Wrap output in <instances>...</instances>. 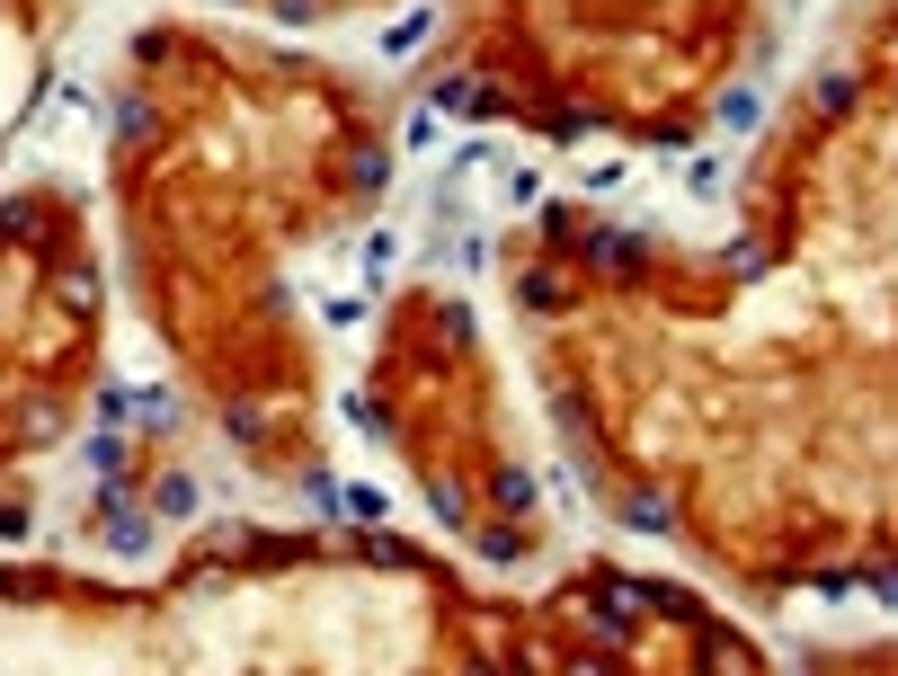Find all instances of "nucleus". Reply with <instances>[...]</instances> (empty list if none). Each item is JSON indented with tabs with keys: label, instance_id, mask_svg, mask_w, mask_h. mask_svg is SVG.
<instances>
[{
	"label": "nucleus",
	"instance_id": "6e6552de",
	"mask_svg": "<svg viewBox=\"0 0 898 676\" xmlns=\"http://www.w3.org/2000/svg\"><path fill=\"white\" fill-rule=\"evenodd\" d=\"M152 499H161V516H187V508H196V490H187V481H161Z\"/></svg>",
	"mask_w": 898,
	"mask_h": 676
},
{
	"label": "nucleus",
	"instance_id": "f03ea898",
	"mask_svg": "<svg viewBox=\"0 0 898 676\" xmlns=\"http://www.w3.org/2000/svg\"><path fill=\"white\" fill-rule=\"evenodd\" d=\"M525 303H534V312H561V303H570V285L551 277V267H534V277H525Z\"/></svg>",
	"mask_w": 898,
	"mask_h": 676
},
{
	"label": "nucleus",
	"instance_id": "f257e3e1",
	"mask_svg": "<svg viewBox=\"0 0 898 676\" xmlns=\"http://www.w3.org/2000/svg\"><path fill=\"white\" fill-rule=\"evenodd\" d=\"M596 267H614V277L641 267V241H632V232H596Z\"/></svg>",
	"mask_w": 898,
	"mask_h": 676
},
{
	"label": "nucleus",
	"instance_id": "0eeeda50",
	"mask_svg": "<svg viewBox=\"0 0 898 676\" xmlns=\"http://www.w3.org/2000/svg\"><path fill=\"white\" fill-rule=\"evenodd\" d=\"M516 552H525V544H516L508 525H490V534H480V561H516Z\"/></svg>",
	"mask_w": 898,
	"mask_h": 676
},
{
	"label": "nucleus",
	"instance_id": "20e7f679",
	"mask_svg": "<svg viewBox=\"0 0 898 676\" xmlns=\"http://www.w3.org/2000/svg\"><path fill=\"white\" fill-rule=\"evenodd\" d=\"M499 508H508V516L534 508V481H525V471H499Z\"/></svg>",
	"mask_w": 898,
	"mask_h": 676
},
{
	"label": "nucleus",
	"instance_id": "39448f33",
	"mask_svg": "<svg viewBox=\"0 0 898 676\" xmlns=\"http://www.w3.org/2000/svg\"><path fill=\"white\" fill-rule=\"evenodd\" d=\"M348 419H357L365 436H392V410H383V400H348Z\"/></svg>",
	"mask_w": 898,
	"mask_h": 676
},
{
	"label": "nucleus",
	"instance_id": "7ed1b4c3",
	"mask_svg": "<svg viewBox=\"0 0 898 676\" xmlns=\"http://www.w3.org/2000/svg\"><path fill=\"white\" fill-rule=\"evenodd\" d=\"M143 534H152V525L133 516V508H116V516H107V544H116V552H143Z\"/></svg>",
	"mask_w": 898,
	"mask_h": 676
},
{
	"label": "nucleus",
	"instance_id": "423d86ee",
	"mask_svg": "<svg viewBox=\"0 0 898 676\" xmlns=\"http://www.w3.org/2000/svg\"><path fill=\"white\" fill-rule=\"evenodd\" d=\"M623 525H632V534H658V525H667V508H658V499H632V508H623Z\"/></svg>",
	"mask_w": 898,
	"mask_h": 676
}]
</instances>
